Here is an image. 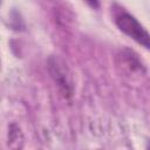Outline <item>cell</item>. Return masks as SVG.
Wrapping results in <instances>:
<instances>
[{
	"label": "cell",
	"mask_w": 150,
	"mask_h": 150,
	"mask_svg": "<svg viewBox=\"0 0 150 150\" xmlns=\"http://www.w3.org/2000/svg\"><path fill=\"white\" fill-rule=\"evenodd\" d=\"M22 144L23 134L15 123H12L8 128V146L12 149H20L22 148Z\"/></svg>",
	"instance_id": "cell-3"
},
{
	"label": "cell",
	"mask_w": 150,
	"mask_h": 150,
	"mask_svg": "<svg viewBox=\"0 0 150 150\" xmlns=\"http://www.w3.org/2000/svg\"><path fill=\"white\" fill-rule=\"evenodd\" d=\"M91 7H94V8H97L98 7V0H86Z\"/></svg>",
	"instance_id": "cell-4"
},
{
	"label": "cell",
	"mask_w": 150,
	"mask_h": 150,
	"mask_svg": "<svg viewBox=\"0 0 150 150\" xmlns=\"http://www.w3.org/2000/svg\"><path fill=\"white\" fill-rule=\"evenodd\" d=\"M48 70L61 94L67 98L70 97L73 95V81L67 66L60 59L50 57L48 61Z\"/></svg>",
	"instance_id": "cell-2"
},
{
	"label": "cell",
	"mask_w": 150,
	"mask_h": 150,
	"mask_svg": "<svg viewBox=\"0 0 150 150\" xmlns=\"http://www.w3.org/2000/svg\"><path fill=\"white\" fill-rule=\"evenodd\" d=\"M116 26L137 43L142 45L143 47L150 49V34L144 29V27L129 13L120 12L115 16Z\"/></svg>",
	"instance_id": "cell-1"
}]
</instances>
